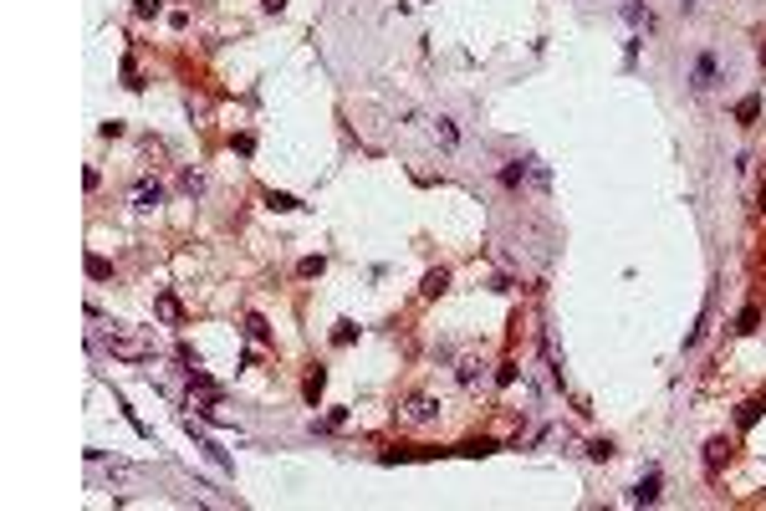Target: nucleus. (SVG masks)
Masks as SVG:
<instances>
[{
    "mask_svg": "<svg viewBox=\"0 0 766 511\" xmlns=\"http://www.w3.org/2000/svg\"><path fill=\"white\" fill-rule=\"evenodd\" d=\"M107 348H113L118 358H128V363H143V358H153V343H143V337H128L118 327H107Z\"/></svg>",
    "mask_w": 766,
    "mask_h": 511,
    "instance_id": "f257e3e1",
    "label": "nucleus"
},
{
    "mask_svg": "<svg viewBox=\"0 0 766 511\" xmlns=\"http://www.w3.org/2000/svg\"><path fill=\"white\" fill-rule=\"evenodd\" d=\"M404 419H409V424H429V419H434V399L414 394V399H409V409H404Z\"/></svg>",
    "mask_w": 766,
    "mask_h": 511,
    "instance_id": "f03ea898",
    "label": "nucleus"
},
{
    "mask_svg": "<svg viewBox=\"0 0 766 511\" xmlns=\"http://www.w3.org/2000/svg\"><path fill=\"white\" fill-rule=\"evenodd\" d=\"M710 82H715V56L705 52V56H700V61H695V82H690V88H695V92H705V88H710Z\"/></svg>",
    "mask_w": 766,
    "mask_h": 511,
    "instance_id": "7ed1b4c3",
    "label": "nucleus"
},
{
    "mask_svg": "<svg viewBox=\"0 0 766 511\" xmlns=\"http://www.w3.org/2000/svg\"><path fill=\"white\" fill-rule=\"evenodd\" d=\"M159 200H164V189H159V184H138V195H133V205H138V210H153Z\"/></svg>",
    "mask_w": 766,
    "mask_h": 511,
    "instance_id": "20e7f679",
    "label": "nucleus"
},
{
    "mask_svg": "<svg viewBox=\"0 0 766 511\" xmlns=\"http://www.w3.org/2000/svg\"><path fill=\"white\" fill-rule=\"evenodd\" d=\"M726 455H731V450H726V440H710V455H705V465H710V471H720V460H726Z\"/></svg>",
    "mask_w": 766,
    "mask_h": 511,
    "instance_id": "39448f33",
    "label": "nucleus"
},
{
    "mask_svg": "<svg viewBox=\"0 0 766 511\" xmlns=\"http://www.w3.org/2000/svg\"><path fill=\"white\" fill-rule=\"evenodd\" d=\"M633 496H639V501H659V476H649V481H644Z\"/></svg>",
    "mask_w": 766,
    "mask_h": 511,
    "instance_id": "423d86ee",
    "label": "nucleus"
},
{
    "mask_svg": "<svg viewBox=\"0 0 766 511\" xmlns=\"http://www.w3.org/2000/svg\"><path fill=\"white\" fill-rule=\"evenodd\" d=\"M445 291V271H429L424 276V296H440Z\"/></svg>",
    "mask_w": 766,
    "mask_h": 511,
    "instance_id": "0eeeda50",
    "label": "nucleus"
},
{
    "mask_svg": "<svg viewBox=\"0 0 766 511\" xmlns=\"http://www.w3.org/2000/svg\"><path fill=\"white\" fill-rule=\"evenodd\" d=\"M322 383H327V373L312 368V378H306V399H317V394H322Z\"/></svg>",
    "mask_w": 766,
    "mask_h": 511,
    "instance_id": "6e6552de",
    "label": "nucleus"
},
{
    "mask_svg": "<svg viewBox=\"0 0 766 511\" xmlns=\"http://www.w3.org/2000/svg\"><path fill=\"white\" fill-rule=\"evenodd\" d=\"M475 378H480V363H475V358H465V363H460V383H475Z\"/></svg>",
    "mask_w": 766,
    "mask_h": 511,
    "instance_id": "1a4fd4ad",
    "label": "nucleus"
},
{
    "mask_svg": "<svg viewBox=\"0 0 766 511\" xmlns=\"http://www.w3.org/2000/svg\"><path fill=\"white\" fill-rule=\"evenodd\" d=\"M756 414H761V404H741V430H751Z\"/></svg>",
    "mask_w": 766,
    "mask_h": 511,
    "instance_id": "9d476101",
    "label": "nucleus"
},
{
    "mask_svg": "<svg viewBox=\"0 0 766 511\" xmlns=\"http://www.w3.org/2000/svg\"><path fill=\"white\" fill-rule=\"evenodd\" d=\"M521 174H527V164H521V159H516V164L506 169V174H501V184H521Z\"/></svg>",
    "mask_w": 766,
    "mask_h": 511,
    "instance_id": "9b49d317",
    "label": "nucleus"
},
{
    "mask_svg": "<svg viewBox=\"0 0 766 511\" xmlns=\"http://www.w3.org/2000/svg\"><path fill=\"white\" fill-rule=\"evenodd\" d=\"M107 271H113V266H107L102 256H87V276H107Z\"/></svg>",
    "mask_w": 766,
    "mask_h": 511,
    "instance_id": "f8f14e48",
    "label": "nucleus"
},
{
    "mask_svg": "<svg viewBox=\"0 0 766 511\" xmlns=\"http://www.w3.org/2000/svg\"><path fill=\"white\" fill-rule=\"evenodd\" d=\"M266 200H271L276 210H297V200H292V195H276V189H271V195H266Z\"/></svg>",
    "mask_w": 766,
    "mask_h": 511,
    "instance_id": "ddd939ff",
    "label": "nucleus"
},
{
    "mask_svg": "<svg viewBox=\"0 0 766 511\" xmlns=\"http://www.w3.org/2000/svg\"><path fill=\"white\" fill-rule=\"evenodd\" d=\"M761 61H766V47H761Z\"/></svg>",
    "mask_w": 766,
    "mask_h": 511,
    "instance_id": "4468645a",
    "label": "nucleus"
}]
</instances>
